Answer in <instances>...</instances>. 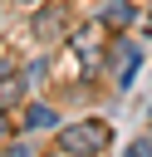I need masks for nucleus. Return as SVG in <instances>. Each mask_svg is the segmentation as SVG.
<instances>
[{
    "label": "nucleus",
    "instance_id": "f257e3e1",
    "mask_svg": "<svg viewBox=\"0 0 152 157\" xmlns=\"http://www.w3.org/2000/svg\"><path fill=\"white\" fill-rule=\"evenodd\" d=\"M108 142H113V128H108L103 118H83V123H69V128H59V152H69V157L103 152Z\"/></svg>",
    "mask_w": 152,
    "mask_h": 157
},
{
    "label": "nucleus",
    "instance_id": "f03ea898",
    "mask_svg": "<svg viewBox=\"0 0 152 157\" xmlns=\"http://www.w3.org/2000/svg\"><path fill=\"white\" fill-rule=\"evenodd\" d=\"M108 69H113L118 88H127V83H132V74L142 69V49H137L132 39H113V54H108Z\"/></svg>",
    "mask_w": 152,
    "mask_h": 157
},
{
    "label": "nucleus",
    "instance_id": "7ed1b4c3",
    "mask_svg": "<svg viewBox=\"0 0 152 157\" xmlns=\"http://www.w3.org/2000/svg\"><path fill=\"white\" fill-rule=\"evenodd\" d=\"M34 39H44V44H54V39H64V29H69V15H64V5H34Z\"/></svg>",
    "mask_w": 152,
    "mask_h": 157
},
{
    "label": "nucleus",
    "instance_id": "20e7f679",
    "mask_svg": "<svg viewBox=\"0 0 152 157\" xmlns=\"http://www.w3.org/2000/svg\"><path fill=\"white\" fill-rule=\"evenodd\" d=\"M29 93V74H0V108H20Z\"/></svg>",
    "mask_w": 152,
    "mask_h": 157
},
{
    "label": "nucleus",
    "instance_id": "39448f33",
    "mask_svg": "<svg viewBox=\"0 0 152 157\" xmlns=\"http://www.w3.org/2000/svg\"><path fill=\"white\" fill-rule=\"evenodd\" d=\"M103 25H113V29H123V25H132V5H127V0H113V5L103 10Z\"/></svg>",
    "mask_w": 152,
    "mask_h": 157
},
{
    "label": "nucleus",
    "instance_id": "423d86ee",
    "mask_svg": "<svg viewBox=\"0 0 152 157\" xmlns=\"http://www.w3.org/2000/svg\"><path fill=\"white\" fill-rule=\"evenodd\" d=\"M25 128H54V108H49V103H29Z\"/></svg>",
    "mask_w": 152,
    "mask_h": 157
},
{
    "label": "nucleus",
    "instance_id": "0eeeda50",
    "mask_svg": "<svg viewBox=\"0 0 152 157\" xmlns=\"http://www.w3.org/2000/svg\"><path fill=\"white\" fill-rule=\"evenodd\" d=\"M127 152H132V157H152V137H132Z\"/></svg>",
    "mask_w": 152,
    "mask_h": 157
},
{
    "label": "nucleus",
    "instance_id": "6e6552de",
    "mask_svg": "<svg viewBox=\"0 0 152 157\" xmlns=\"http://www.w3.org/2000/svg\"><path fill=\"white\" fill-rule=\"evenodd\" d=\"M5 132H10V123H5V113H0V142H5Z\"/></svg>",
    "mask_w": 152,
    "mask_h": 157
},
{
    "label": "nucleus",
    "instance_id": "1a4fd4ad",
    "mask_svg": "<svg viewBox=\"0 0 152 157\" xmlns=\"http://www.w3.org/2000/svg\"><path fill=\"white\" fill-rule=\"evenodd\" d=\"M15 5H29V10H34V5H44V0H15Z\"/></svg>",
    "mask_w": 152,
    "mask_h": 157
}]
</instances>
